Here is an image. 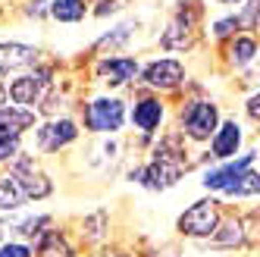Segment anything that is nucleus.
I'll use <instances>...</instances> for the list:
<instances>
[{"label":"nucleus","mask_w":260,"mask_h":257,"mask_svg":"<svg viewBox=\"0 0 260 257\" xmlns=\"http://www.w3.org/2000/svg\"><path fill=\"white\" fill-rule=\"evenodd\" d=\"M222 104L216 98H207V94H191L185 98L176 110V128L182 132V138L191 144V148H204L210 144L213 132L222 122Z\"/></svg>","instance_id":"1"},{"label":"nucleus","mask_w":260,"mask_h":257,"mask_svg":"<svg viewBox=\"0 0 260 257\" xmlns=\"http://www.w3.org/2000/svg\"><path fill=\"white\" fill-rule=\"evenodd\" d=\"M207 7L201 4V0H176V7L170 13V19H166L163 31H160V50L166 53H191L201 41V19Z\"/></svg>","instance_id":"2"},{"label":"nucleus","mask_w":260,"mask_h":257,"mask_svg":"<svg viewBox=\"0 0 260 257\" xmlns=\"http://www.w3.org/2000/svg\"><path fill=\"white\" fill-rule=\"evenodd\" d=\"M82 128L91 135H119L128 125V101L116 91H101V94L82 101Z\"/></svg>","instance_id":"3"},{"label":"nucleus","mask_w":260,"mask_h":257,"mask_svg":"<svg viewBox=\"0 0 260 257\" xmlns=\"http://www.w3.org/2000/svg\"><path fill=\"white\" fill-rule=\"evenodd\" d=\"M222 216H226V207H222V198L216 195H204L198 201H191L179 216H176V235L185 238V242H198L204 245L207 238L219 229Z\"/></svg>","instance_id":"4"},{"label":"nucleus","mask_w":260,"mask_h":257,"mask_svg":"<svg viewBox=\"0 0 260 257\" xmlns=\"http://www.w3.org/2000/svg\"><path fill=\"white\" fill-rule=\"evenodd\" d=\"M166 116H170V107H166L163 94L141 91V94H135V101H128V125L135 128L138 144H144V148H151L154 138L163 132Z\"/></svg>","instance_id":"5"},{"label":"nucleus","mask_w":260,"mask_h":257,"mask_svg":"<svg viewBox=\"0 0 260 257\" xmlns=\"http://www.w3.org/2000/svg\"><path fill=\"white\" fill-rule=\"evenodd\" d=\"M53 63H38L28 72H19L4 82V91H7V101L10 104H19V107H28V110H38L44 104V98L53 91Z\"/></svg>","instance_id":"6"},{"label":"nucleus","mask_w":260,"mask_h":257,"mask_svg":"<svg viewBox=\"0 0 260 257\" xmlns=\"http://www.w3.org/2000/svg\"><path fill=\"white\" fill-rule=\"evenodd\" d=\"M79 138H82V122L72 119L69 113L66 116H47V119H41L35 125V132H31L35 154H41V157L60 154V151L72 148Z\"/></svg>","instance_id":"7"},{"label":"nucleus","mask_w":260,"mask_h":257,"mask_svg":"<svg viewBox=\"0 0 260 257\" xmlns=\"http://www.w3.org/2000/svg\"><path fill=\"white\" fill-rule=\"evenodd\" d=\"M260 163V151L248 148V151H241L238 157L232 160H219V163H207V167H201V179H198V185L207 191V195H216L222 198L232 185H235V179L241 173H248L251 167H257Z\"/></svg>","instance_id":"8"},{"label":"nucleus","mask_w":260,"mask_h":257,"mask_svg":"<svg viewBox=\"0 0 260 257\" xmlns=\"http://www.w3.org/2000/svg\"><path fill=\"white\" fill-rule=\"evenodd\" d=\"M7 173L13 176V182L19 185V191L25 195V201L31 204H38V201H47V198H53V191H57V185H53V179H50V173L38 163V157L35 154H19L10 167H7Z\"/></svg>","instance_id":"9"},{"label":"nucleus","mask_w":260,"mask_h":257,"mask_svg":"<svg viewBox=\"0 0 260 257\" xmlns=\"http://www.w3.org/2000/svg\"><path fill=\"white\" fill-rule=\"evenodd\" d=\"M138 85L144 91H154V94H173L182 85H188V66L179 57H154L141 63Z\"/></svg>","instance_id":"10"},{"label":"nucleus","mask_w":260,"mask_h":257,"mask_svg":"<svg viewBox=\"0 0 260 257\" xmlns=\"http://www.w3.org/2000/svg\"><path fill=\"white\" fill-rule=\"evenodd\" d=\"M248 144V122L241 116H222L219 128L213 132L207 151H204V157L198 160V167H207V163H219V160H232L238 157Z\"/></svg>","instance_id":"11"},{"label":"nucleus","mask_w":260,"mask_h":257,"mask_svg":"<svg viewBox=\"0 0 260 257\" xmlns=\"http://www.w3.org/2000/svg\"><path fill=\"white\" fill-rule=\"evenodd\" d=\"M94 82L104 91H122L128 85H135L141 76V60L138 57H128V53H110V57H98L94 66Z\"/></svg>","instance_id":"12"},{"label":"nucleus","mask_w":260,"mask_h":257,"mask_svg":"<svg viewBox=\"0 0 260 257\" xmlns=\"http://www.w3.org/2000/svg\"><path fill=\"white\" fill-rule=\"evenodd\" d=\"M219 60L226 72H248L260 60V35L254 31H238L235 38L219 44Z\"/></svg>","instance_id":"13"},{"label":"nucleus","mask_w":260,"mask_h":257,"mask_svg":"<svg viewBox=\"0 0 260 257\" xmlns=\"http://www.w3.org/2000/svg\"><path fill=\"white\" fill-rule=\"evenodd\" d=\"M41 63V47L25 41H0V79H13Z\"/></svg>","instance_id":"14"},{"label":"nucleus","mask_w":260,"mask_h":257,"mask_svg":"<svg viewBox=\"0 0 260 257\" xmlns=\"http://www.w3.org/2000/svg\"><path fill=\"white\" fill-rule=\"evenodd\" d=\"M210 251H248V232H245V219H241V213H226L222 216L219 229L207 238Z\"/></svg>","instance_id":"15"},{"label":"nucleus","mask_w":260,"mask_h":257,"mask_svg":"<svg viewBox=\"0 0 260 257\" xmlns=\"http://www.w3.org/2000/svg\"><path fill=\"white\" fill-rule=\"evenodd\" d=\"M41 122L38 110H28L19 104H0V135H13V138H25L35 132V125Z\"/></svg>","instance_id":"16"},{"label":"nucleus","mask_w":260,"mask_h":257,"mask_svg":"<svg viewBox=\"0 0 260 257\" xmlns=\"http://www.w3.org/2000/svg\"><path fill=\"white\" fill-rule=\"evenodd\" d=\"M4 229L13 238H22V242L35 245L47 229H53V213H22V210H16L4 223Z\"/></svg>","instance_id":"17"},{"label":"nucleus","mask_w":260,"mask_h":257,"mask_svg":"<svg viewBox=\"0 0 260 257\" xmlns=\"http://www.w3.org/2000/svg\"><path fill=\"white\" fill-rule=\"evenodd\" d=\"M135 31H138V22H135V19L119 22V25H113L110 31H104L101 38L94 41L91 53H94V57H110V53H122V50L128 47V41L135 38Z\"/></svg>","instance_id":"18"},{"label":"nucleus","mask_w":260,"mask_h":257,"mask_svg":"<svg viewBox=\"0 0 260 257\" xmlns=\"http://www.w3.org/2000/svg\"><path fill=\"white\" fill-rule=\"evenodd\" d=\"M79 235L85 245H94V248H104L110 242V210L107 207H98L79 219Z\"/></svg>","instance_id":"19"},{"label":"nucleus","mask_w":260,"mask_h":257,"mask_svg":"<svg viewBox=\"0 0 260 257\" xmlns=\"http://www.w3.org/2000/svg\"><path fill=\"white\" fill-rule=\"evenodd\" d=\"M35 257H79L76 242L69 238L66 229H47L38 242H35Z\"/></svg>","instance_id":"20"},{"label":"nucleus","mask_w":260,"mask_h":257,"mask_svg":"<svg viewBox=\"0 0 260 257\" xmlns=\"http://www.w3.org/2000/svg\"><path fill=\"white\" fill-rule=\"evenodd\" d=\"M91 16V0H50V19L60 25H79Z\"/></svg>","instance_id":"21"},{"label":"nucleus","mask_w":260,"mask_h":257,"mask_svg":"<svg viewBox=\"0 0 260 257\" xmlns=\"http://www.w3.org/2000/svg\"><path fill=\"white\" fill-rule=\"evenodd\" d=\"M241 31V25H238V16H235V10H222L219 16H213V19L207 22V38L210 41H216V44H222V41H229V38H235V35Z\"/></svg>","instance_id":"22"},{"label":"nucleus","mask_w":260,"mask_h":257,"mask_svg":"<svg viewBox=\"0 0 260 257\" xmlns=\"http://www.w3.org/2000/svg\"><path fill=\"white\" fill-rule=\"evenodd\" d=\"M222 198H235V201H260V163L251 167L248 173H241L235 179V185L222 195Z\"/></svg>","instance_id":"23"},{"label":"nucleus","mask_w":260,"mask_h":257,"mask_svg":"<svg viewBox=\"0 0 260 257\" xmlns=\"http://www.w3.org/2000/svg\"><path fill=\"white\" fill-rule=\"evenodd\" d=\"M25 204H28V201L19 191V185L13 182V176L0 173V213H16V210H22Z\"/></svg>","instance_id":"24"},{"label":"nucleus","mask_w":260,"mask_h":257,"mask_svg":"<svg viewBox=\"0 0 260 257\" xmlns=\"http://www.w3.org/2000/svg\"><path fill=\"white\" fill-rule=\"evenodd\" d=\"M235 16H238L241 31H254V35H260V0H245V4L235 10Z\"/></svg>","instance_id":"25"},{"label":"nucleus","mask_w":260,"mask_h":257,"mask_svg":"<svg viewBox=\"0 0 260 257\" xmlns=\"http://www.w3.org/2000/svg\"><path fill=\"white\" fill-rule=\"evenodd\" d=\"M241 119L248 125H257L260 128V85L251 88L245 98H241Z\"/></svg>","instance_id":"26"},{"label":"nucleus","mask_w":260,"mask_h":257,"mask_svg":"<svg viewBox=\"0 0 260 257\" xmlns=\"http://www.w3.org/2000/svg\"><path fill=\"white\" fill-rule=\"evenodd\" d=\"M19 154H25V138L0 135V167H10Z\"/></svg>","instance_id":"27"},{"label":"nucleus","mask_w":260,"mask_h":257,"mask_svg":"<svg viewBox=\"0 0 260 257\" xmlns=\"http://www.w3.org/2000/svg\"><path fill=\"white\" fill-rule=\"evenodd\" d=\"M22 16H25V19H35V22L50 19V0H25V4H22Z\"/></svg>","instance_id":"28"},{"label":"nucleus","mask_w":260,"mask_h":257,"mask_svg":"<svg viewBox=\"0 0 260 257\" xmlns=\"http://www.w3.org/2000/svg\"><path fill=\"white\" fill-rule=\"evenodd\" d=\"M94 257H132L128 251H122V248H101Z\"/></svg>","instance_id":"29"},{"label":"nucleus","mask_w":260,"mask_h":257,"mask_svg":"<svg viewBox=\"0 0 260 257\" xmlns=\"http://www.w3.org/2000/svg\"><path fill=\"white\" fill-rule=\"evenodd\" d=\"M245 0H213V7H219V10H238Z\"/></svg>","instance_id":"30"},{"label":"nucleus","mask_w":260,"mask_h":257,"mask_svg":"<svg viewBox=\"0 0 260 257\" xmlns=\"http://www.w3.org/2000/svg\"><path fill=\"white\" fill-rule=\"evenodd\" d=\"M0 104H7V91H4V82H0Z\"/></svg>","instance_id":"31"},{"label":"nucleus","mask_w":260,"mask_h":257,"mask_svg":"<svg viewBox=\"0 0 260 257\" xmlns=\"http://www.w3.org/2000/svg\"><path fill=\"white\" fill-rule=\"evenodd\" d=\"M4 232H7V229H4V223H0V242H4Z\"/></svg>","instance_id":"32"}]
</instances>
